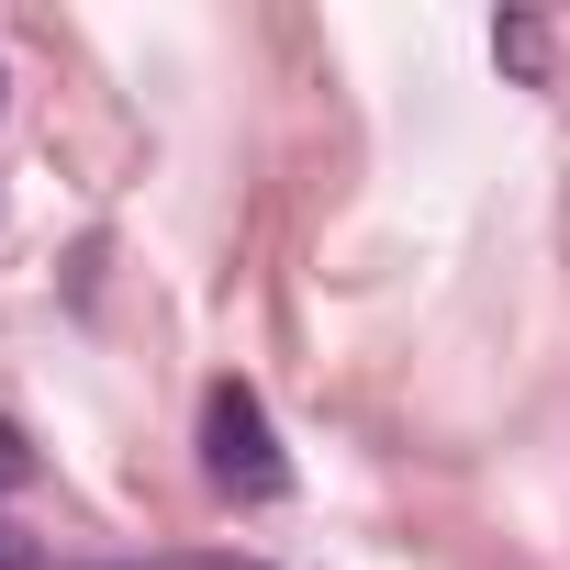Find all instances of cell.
<instances>
[{
    "label": "cell",
    "mask_w": 570,
    "mask_h": 570,
    "mask_svg": "<svg viewBox=\"0 0 570 570\" xmlns=\"http://www.w3.org/2000/svg\"><path fill=\"white\" fill-rule=\"evenodd\" d=\"M0 101H12V79H0Z\"/></svg>",
    "instance_id": "obj_2"
},
{
    "label": "cell",
    "mask_w": 570,
    "mask_h": 570,
    "mask_svg": "<svg viewBox=\"0 0 570 570\" xmlns=\"http://www.w3.org/2000/svg\"><path fill=\"white\" fill-rule=\"evenodd\" d=\"M202 470L235 503H279V492H292V459H279V436H268V414H257L246 381H213V403H202Z\"/></svg>",
    "instance_id": "obj_1"
}]
</instances>
